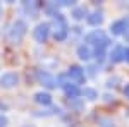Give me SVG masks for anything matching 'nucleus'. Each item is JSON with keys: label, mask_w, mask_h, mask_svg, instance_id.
Segmentation results:
<instances>
[{"label": "nucleus", "mask_w": 129, "mask_h": 127, "mask_svg": "<svg viewBox=\"0 0 129 127\" xmlns=\"http://www.w3.org/2000/svg\"><path fill=\"white\" fill-rule=\"evenodd\" d=\"M26 31H28V26L22 19H17L10 24L9 31H7V39H9L12 45H17L22 41V38L26 36Z\"/></svg>", "instance_id": "nucleus-1"}, {"label": "nucleus", "mask_w": 129, "mask_h": 127, "mask_svg": "<svg viewBox=\"0 0 129 127\" xmlns=\"http://www.w3.org/2000/svg\"><path fill=\"white\" fill-rule=\"evenodd\" d=\"M84 45H93L95 48L105 50L110 45V38L102 29H95L84 36Z\"/></svg>", "instance_id": "nucleus-2"}, {"label": "nucleus", "mask_w": 129, "mask_h": 127, "mask_svg": "<svg viewBox=\"0 0 129 127\" xmlns=\"http://www.w3.org/2000/svg\"><path fill=\"white\" fill-rule=\"evenodd\" d=\"M55 19V24H53V38H55V41H64V39L69 36V26H67V21H66V17L62 16V14H59V16H55L53 17Z\"/></svg>", "instance_id": "nucleus-3"}, {"label": "nucleus", "mask_w": 129, "mask_h": 127, "mask_svg": "<svg viewBox=\"0 0 129 127\" xmlns=\"http://www.w3.org/2000/svg\"><path fill=\"white\" fill-rule=\"evenodd\" d=\"M50 31H52V24L50 22H40L35 29H33V36L38 43H45L50 36Z\"/></svg>", "instance_id": "nucleus-4"}, {"label": "nucleus", "mask_w": 129, "mask_h": 127, "mask_svg": "<svg viewBox=\"0 0 129 127\" xmlns=\"http://www.w3.org/2000/svg\"><path fill=\"white\" fill-rule=\"evenodd\" d=\"M67 77H69L74 84H83L84 79H86L84 69L81 67V65H71L69 70H67Z\"/></svg>", "instance_id": "nucleus-5"}, {"label": "nucleus", "mask_w": 129, "mask_h": 127, "mask_svg": "<svg viewBox=\"0 0 129 127\" xmlns=\"http://www.w3.org/2000/svg\"><path fill=\"white\" fill-rule=\"evenodd\" d=\"M38 81H40V84H43L45 88L48 89H53L59 86V82H57V77L55 76H52L50 72H47V70H38Z\"/></svg>", "instance_id": "nucleus-6"}, {"label": "nucleus", "mask_w": 129, "mask_h": 127, "mask_svg": "<svg viewBox=\"0 0 129 127\" xmlns=\"http://www.w3.org/2000/svg\"><path fill=\"white\" fill-rule=\"evenodd\" d=\"M19 84V74L17 72H5L0 76V86L2 88H14Z\"/></svg>", "instance_id": "nucleus-7"}, {"label": "nucleus", "mask_w": 129, "mask_h": 127, "mask_svg": "<svg viewBox=\"0 0 129 127\" xmlns=\"http://www.w3.org/2000/svg\"><path fill=\"white\" fill-rule=\"evenodd\" d=\"M109 59L112 64H117V62H122L124 60V47H120V45H117V47H114L112 48V52H110Z\"/></svg>", "instance_id": "nucleus-8"}, {"label": "nucleus", "mask_w": 129, "mask_h": 127, "mask_svg": "<svg viewBox=\"0 0 129 127\" xmlns=\"http://www.w3.org/2000/svg\"><path fill=\"white\" fill-rule=\"evenodd\" d=\"M126 24H127V19H119V21H115V22H112V24H110L112 34H124Z\"/></svg>", "instance_id": "nucleus-9"}, {"label": "nucleus", "mask_w": 129, "mask_h": 127, "mask_svg": "<svg viewBox=\"0 0 129 127\" xmlns=\"http://www.w3.org/2000/svg\"><path fill=\"white\" fill-rule=\"evenodd\" d=\"M64 91H66V96H67V98H71V100H76V98L81 96V91H83V89L78 88V84H71V82H69V84L64 88Z\"/></svg>", "instance_id": "nucleus-10"}, {"label": "nucleus", "mask_w": 129, "mask_h": 127, "mask_svg": "<svg viewBox=\"0 0 129 127\" xmlns=\"http://www.w3.org/2000/svg\"><path fill=\"white\" fill-rule=\"evenodd\" d=\"M35 101H36V103H40V105L48 107L50 103H52V95L47 93V91H40V93H36V95H35Z\"/></svg>", "instance_id": "nucleus-11"}, {"label": "nucleus", "mask_w": 129, "mask_h": 127, "mask_svg": "<svg viewBox=\"0 0 129 127\" xmlns=\"http://www.w3.org/2000/svg\"><path fill=\"white\" fill-rule=\"evenodd\" d=\"M88 22L91 26H100L102 22H103V12L102 10H95V12H91L88 16Z\"/></svg>", "instance_id": "nucleus-12"}, {"label": "nucleus", "mask_w": 129, "mask_h": 127, "mask_svg": "<svg viewBox=\"0 0 129 127\" xmlns=\"http://www.w3.org/2000/svg\"><path fill=\"white\" fill-rule=\"evenodd\" d=\"M88 9H86V7H84V5H79V7H74V9H72V17H74V19H84V17H86V19H88Z\"/></svg>", "instance_id": "nucleus-13"}, {"label": "nucleus", "mask_w": 129, "mask_h": 127, "mask_svg": "<svg viewBox=\"0 0 129 127\" xmlns=\"http://www.w3.org/2000/svg\"><path fill=\"white\" fill-rule=\"evenodd\" d=\"M78 57H79L81 60H84V62H86V60H89L91 57H93V52L89 50L88 45H81L79 48H78Z\"/></svg>", "instance_id": "nucleus-14"}, {"label": "nucleus", "mask_w": 129, "mask_h": 127, "mask_svg": "<svg viewBox=\"0 0 129 127\" xmlns=\"http://www.w3.org/2000/svg\"><path fill=\"white\" fill-rule=\"evenodd\" d=\"M22 7H24V10H26L28 14L35 16V14L38 12V9L41 7V4H38V2H24V4H22Z\"/></svg>", "instance_id": "nucleus-15"}, {"label": "nucleus", "mask_w": 129, "mask_h": 127, "mask_svg": "<svg viewBox=\"0 0 129 127\" xmlns=\"http://www.w3.org/2000/svg\"><path fill=\"white\" fill-rule=\"evenodd\" d=\"M81 95L86 98V100H96V98H98L96 89H93V88H84L83 91H81Z\"/></svg>", "instance_id": "nucleus-16"}, {"label": "nucleus", "mask_w": 129, "mask_h": 127, "mask_svg": "<svg viewBox=\"0 0 129 127\" xmlns=\"http://www.w3.org/2000/svg\"><path fill=\"white\" fill-rule=\"evenodd\" d=\"M93 57L96 59V62H103V59H105V50L95 48V52H93Z\"/></svg>", "instance_id": "nucleus-17"}, {"label": "nucleus", "mask_w": 129, "mask_h": 127, "mask_svg": "<svg viewBox=\"0 0 129 127\" xmlns=\"http://www.w3.org/2000/svg\"><path fill=\"white\" fill-rule=\"evenodd\" d=\"M59 5H64V7H72L74 5V2L72 0H60V2H57Z\"/></svg>", "instance_id": "nucleus-18"}, {"label": "nucleus", "mask_w": 129, "mask_h": 127, "mask_svg": "<svg viewBox=\"0 0 129 127\" xmlns=\"http://www.w3.org/2000/svg\"><path fill=\"white\" fill-rule=\"evenodd\" d=\"M7 122H9V120H7L5 115H0V127H7Z\"/></svg>", "instance_id": "nucleus-19"}, {"label": "nucleus", "mask_w": 129, "mask_h": 127, "mask_svg": "<svg viewBox=\"0 0 129 127\" xmlns=\"http://www.w3.org/2000/svg\"><path fill=\"white\" fill-rule=\"evenodd\" d=\"M124 38L129 41V17H127V24H126V31H124Z\"/></svg>", "instance_id": "nucleus-20"}, {"label": "nucleus", "mask_w": 129, "mask_h": 127, "mask_svg": "<svg viewBox=\"0 0 129 127\" xmlns=\"http://www.w3.org/2000/svg\"><path fill=\"white\" fill-rule=\"evenodd\" d=\"M124 60L129 64V47H127V48H124Z\"/></svg>", "instance_id": "nucleus-21"}, {"label": "nucleus", "mask_w": 129, "mask_h": 127, "mask_svg": "<svg viewBox=\"0 0 129 127\" xmlns=\"http://www.w3.org/2000/svg\"><path fill=\"white\" fill-rule=\"evenodd\" d=\"M124 95H126V98H129V82L124 86Z\"/></svg>", "instance_id": "nucleus-22"}, {"label": "nucleus", "mask_w": 129, "mask_h": 127, "mask_svg": "<svg viewBox=\"0 0 129 127\" xmlns=\"http://www.w3.org/2000/svg\"><path fill=\"white\" fill-rule=\"evenodd\" d=\"M127 115H129V112H127Z\"/></svg>", "instance_id": "nucleus-23"}]
</instances>
